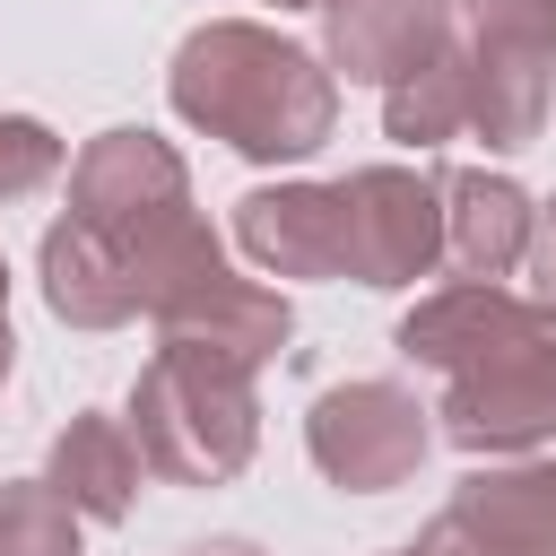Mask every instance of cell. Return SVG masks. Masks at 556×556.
I'll list each match as a JSON object with an SVG mask.
<instances>
[{
  "label": "cell",
  "instance_id": "2",
  "mask_svg": "<svg viewBox=\"0 0 556 556\" xmlns=\"http://www.w3.org/2000/svg\"><path fill=\"white\" fill-rule=\"evenodd\" d=\"M174 113L243 156H313L339 122V87L304 43L226 17L174 52Z\"/></svg>",
  "mask_w": 556,
  "mask_h": 556
},
{
  "label": "cell",
  "instance_id": "18",
  "mask_svg": "<svg viewBox=\"0 0 556 556\" xmlns=\"http://www.w3.org/2000/svg\"><path fill=\"white\" fill-rule=\"evenodd\" d=\"M278 9H321V0H278Z\"/></svg>",
  "mask_w": 556,
  "mask_h": 556
},
{
  "label": "cell",
  "instance_id": "1",
  "mask_svg": "<svg viewBox=\"0 0 556 556\" xmlns=\"http://www.w3.org/2000/svg\"><path fill=\"white\" fill-rule=\"evenodd\" d=\"M217 261V235L191 217L182 156L156 130H104L70 174V217L43 235V295L78 330H113L174 278Z\"/></svg>",
  "mask_w": 556,
  "mask_h": 556
},
{
  "label": "cell",
  "instance_id": "3",
  "mask_svg": "<svg viewBox=\"0 0 556 556\" xmlns=\"http://www.w3.org/2000/svg\"><path fill=\"white\" fill-rule=\"evenodd\" d=\"M130 443L148 469L182 486H217L252 460V365H226L208 348H156V365L130 391Z\"/></svg>",
  "mask_w": 556,
  "mask_h": 556
},
{
  "label": "cell",
  "instance_id": "5",
  "mask_svg": "<svg viewBox=\"0 0 556 556\" xmlns=\"http://www.w3.org/2000/svg\"><path fill=\"white\" fill-rule=\"evenodd\" d=\"M400 356L434 365L443 382H486V374H556V304L513 295V287H443L400 321Z\"/></svg>",
  "mask_w": 556,
  "mask_h": 556
},
{
  "label": "cell",
  "instance_id": "9",
  "mask_svg": "<svg viewBox=\"0 0 556 556\" xmlns=\"http://www.w3.org/2000/svg\"><path fill=\"white\" fill-rule=\"evenodd\" d=\"M235 235L278 278H348V200H339V182L252 191L243 217H235Z\"/></svg>",
  "mask_w": 556,
  "mask_h": 556
},
{
  "label": "cell",
  "instance_id": "4",
  "mask_svg": "<svg viewBox=\"0 0 556 556\" xmlns=\"http://www.w3.org/2000/svg\"><path fill=\"white\" fill-rule=\"evenodd\" d=\"M443 61L460 78V122L486 148L539 139L556 104V0H452Z\"/></svg>",
  "mask_w": 556,
  "mask_h": 556
},
{
  "label": "cell",
  "instance_id": "15",
  "mask_svg": "<svg viewBox=\"0 0 556 556\" xmlns=\"http://www.w3.org/2000/svg\"><path fill=\"white\" fill-rule=\"evenodd\" d=\"M52 174H61V139H52L43 122H26V113H0V200L35 191V182H52Z\"/></svg>",
  "mask_w": 556,
  "mask_h": 556
},
{
  "label": "cell",
  "instance_id": "7",
  "mask_svg": "<svg viewBox=\"0 0 556 556\" xmlns=\"http://www.w3.org/2000/svg\"><path fill=\"white\" fill-rule=\"evenodd\" d=\"M426 443H434V426L400 382H348V391H330L313 408V460L356 495L400 486L426 460Z\"/></svg>",
  "mask_w": 556,
  "mask_h": 556
},
{
  "label": "cell",
  "instance_id": "6",
  "mask_svg": "<svg viewBox=\"0 0 556 556\" xmlns=\"http://www.w3.org/2000/svg\"><path fill=\"white\" fill-rule=\"evenodd\" d=\"M339 200H348V278L408 287L443 261V174L365 165V174L339 182Z\"/></svg>",
  "mask_w": 556,
  "mask_h": 556
},
{
  "label": "cell",
  "instance_id": "16",
  "mask_svg": "<svg viewBox=\"0 0 556 556\" xmlns=\"http://www.w3.org/2000/svg\"><path fill=\"white\" fill-rule=\"evenodd\" d=\"M530 252H539V295L556 304V208H547V217L530 226Z\"/></svg>",
  "mask_w": 556,
  "mask_h": 556
},
{
  "label": "cell",
  "instance_id": "12",
  "mask_svg": "<svg viewBox=\"0 0 556 556\" xmlns=\"http://www.w3.org/2000/svg\"><path fill=\"white\" fill-rule=\"evenodd\" d=\"M443 261L469 278V287H495L521 252H530V200L504 182V174H443Z\"/></svg>",
  "mask_w": 556,
  "mask_h": 556
},
{
  "label": "cell",
  "instance_id": "13",
  "mask_svg": "<svg viewBox=\"0 0 556 556\" xmlns=\"http://www.w3.org/2000/svg\"><path fill=\"white\" fill-rule=\"evenodd\" d=\"M139 443H130V426H113V417H70V434L52 443V486L70 495V513H87V521H122L130 513V495H139Z\"/></svg>",
  "mask_w": 556,
  "mask_h": 556
},
{
  "label": "cell",
  "instance_id": "17",
  "mask_svg": "<svg viewBox=\"0 0 556 556\" xmlns=\"http://www.w3.org/2000/svg\"><path fill=\"white\" fill-rule=\"evenodd\" d=\"M182 556H261V547H243V539H208V547H182Z\"/></svg>",
  "mask_w": 556,
  "mask_h": 556
},
{
  "label": "cell",
  "instance_id": "14",
  "mask_svg": "<svg viewBox=\"0 0 556 556\" xmlns=\"http://www.w3.org/2000/svg\"><path fill=\"white\" fill-rule=\"evenodd\" d=\"M0 556H78V513L52 478L0 486Z\"/></svg>",
  "mask_w": 556,
  "mask_h": 556
},
{
  "label": "cell",
  "instance_id": "11",
  "mask_svg": "<svg viewBox=\"0 0 556 556\" xmlns=\"http://www.w3.org/2000/svg\"><path fill=\"white\" fill-rule=\"evenodd\" d=\"M443 530L469 556H556V460L504 469V478H469L443 504Z\"/></svg>",
  "mask_w": 556,
  "mask_h": 556
},
{
  "label": "cell",
  "instance_id": "19",
  "mask_svg": "<svg viewBox=\"0 0 556 556\" xmlns=\"http://www.w3.org/2000/svg\"><path fill=\"white\" fill-rule=\"evenodd\" d=\"M400 556H417V547H400Z\"/></svg>",
  "mask_w": 556,
  "mask_h": 556
},
{
  "label": "cell",
  "instance_id": "8",
  "mask_svg": "<svg viewBox=\"0 0 556 556\" xmlns=\"http://www.w3.org/2000/svg\"><path fill=\"white\" fill-rule=\"evenodd\" d=\"M156 339H174V348H208V356L261 374V356L287 348V295L235 278L226 261H200L191 278H174V287L156 295Z\"/></svg>",
  "mask_w": 556,
  "mask_h": 556
},
{
  "label": "cell",
  "instance_id": "10",
  "mask_svg": "<svg viewBox=\"0 0 556 556\" xmlns=\"http://www.w3.org/2000/svg\"><path fill=\"white\" fill-rule=\"evenodd\" d=\"M321 26H330V61L348 78L400 87L443 52L452 0H321Z\"/></svg>",
  "mask_w": 556,
  "mask_h": 556
}]
</instances>
